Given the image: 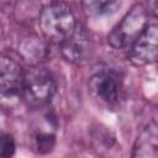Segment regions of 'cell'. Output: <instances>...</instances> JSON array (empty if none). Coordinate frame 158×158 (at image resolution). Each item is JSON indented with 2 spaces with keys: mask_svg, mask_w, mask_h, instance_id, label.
<instances>
[{
  "mask_svg": "<svg viewBox=\"0 0 158 158\" xmlns=\"http://www.w3.org/2000/svg\"><path fill=\"white\" fill-rule=\"evenodd\" d=\"M54 135L52 133H40L36 137V148L40 153H49L54 147Z\"/></svg>",
  "mask_w": 158,
  "mask_h": 158,
  "instance_id": "obj_11",
  "label": "cell"
},
{
  "mask_svg": "<svg viewBox=\"0 0 158 158\" xmlns=\"http://www.w3.org/2000/svg\"><path fill=\"white\" fill-rule=\"evenodd\" d=\"M19 54L25 62H27L32 67H38L49 56L48 41L44 37L30 35L20 42Z\"/></svg>",
  "mask_w": 158,
  "mask_h": 158,
  "instance_id": "obj_9",
  "label": "cell"
},
{
  "mask_svg": "<svg viewBox=\"0 0 158 158\" xmlns=\"http://www.w3.org/2000/svg\"><path fill=\"white\" fill-rule=\"evenodd\" d=\"M38 25L43 37L48 42L59 44L67 41L78 26L72 9L64 2L46 5L40 12Z\"/></svg>",
  "mask_w": 158,
  "mask_h": 158,
  "instance_id": "obj_1",
  "label": "cell"
},
{
  "mask_svg": "<svg viewBox=\"0 0 158 158\" xmlns=\"http://www.w3.org/2000/svg\"><path fill=\"white\" fill-rule=\"evenodd\" d=\"M128 59L135 65L152 64L158 60V25H148L130 47Z\"/></svg>",
  "mask_w": 158,
  "mask_h": 158,
  "instance_id": "obj_4",
  "label": "cell"
},
{
  "mask_svg": "<svg viewBox=\"0 0 158 158\" xmlns=\"http://www.w3.org/2000/svg\"><path fill=\"white\" fill-rule=\"evenodd\" d=\"M90 93L100 101L116 104L120 95V79L111 70H100L89 79Z\"/></svg>",
  "mask_w": 158,
  "mask_h": 158,
  "instance_id": "obj_7",
  "label": "cell"
},
{
  "mask_svg": "<svg viewBox=\"0 0 158 158\" xmlns=\"http://www.w3.org/2000/svg\"><path fill=\"white\" fill-rule=\"evenodd\" d=\"M81 5L89 15L100 16V15H107V14L115 12L116 10L120 9L121 2L120 1H84Z\"/></svg>",
  "mask_w": 158,
  "mask_h": 158,
  "instance_id": "obj_10",
  "label": "cell"
},
{
  "mask_svg": "<svg viewBox=\"0 0 158 158\" xmlns=\"http://www.w3.org/2000/svg\"><path fill=\"white\" fill-rule=\"evenodd\" d=\"M131 158H158V123H146L136 137Z\"/></svg>",
  "mask_w": 158,
  "mask_h": 158,
  "instance_id": "obj_8",
  "label": "cell"
},
{
  "mask_svg": "<svg viewBox=\"0 0 158 158\" xmlns=\"http://www.w3.org/2000/svg\"><path fill=\"white\" fill-rule=\"evenodd\" d=\"M62 56L70 63L84 64L93 53V40L83 25H78L73 35L60 44Z\"/></svg>",
  "mask_w": 158,
  "mask_h": 158,
  "instance_id": "obj_5",
  "label": "cell"
},
{
  "mask_svg": "<svg viewBox=\"0 0 158 158\" xmlns=\"http://www.w3.org/2000/svg\"><path fill=\"white\" fill-rule=\"evenodd\" d=\"M15 153V142L10 133L1 135V143H0V154L1 158H11Z\"/></svg>",
  "mask_w": 158,
  "mask_h": 158,
  "instance_id": "obj_12",
  "label": "cell"
},
{
  "mask_svg": "<svg viewBox=\"0 0 158 158\" xmlns=\"http://www.w3.org/2000/svg\"><path fill=\"white\" fill-rule=\"evenodd\" d=\"M148 26V11L144 5L135 4L122 20L107 36V42L114 48L131 47Z\"/></svg>",
  "mask_w": 158,
  "mask_h": 158,
  "instance_id": "obj_2",
  "label": "cell"
},
{
  "mask_svg": "<svg viewBox=\"0 0 158 158\" xmlns=\"http://www.w3.org/2000/svg\"><path fill=\"white\" fill-rule=\"evenodd\" d=\"M148 7L151 9L149 11L153 14V16L158 19V1H151V2H148Z\"/></svg>",
  "mask_w": 158,
  "mask_h": 158,
  "instance_id": "obj_13",
  "label": "cell"
},
{
  "mask_svg": "<svg viewBox=\"0 0 158 158\" xmlns=\"http://www.w3.org/2000/svg\"><path fill=\"white\" fill-rule=\"evenodd\" d=\"M25 79V72L21 65L10 57L2 56L0 59V83H1V98L15 99L22 95V85Z\"/></svg>",
  "mask_w": 158,
  "mask_h": 158,
  "instance_id": "obj_6",
  "label": "cell"
},
{
  "mask_svg": "<svg viewBox=\"0 0 158 158\" xmlns=\"http://www.w3.org/2000/svg\"><path fill=\"white\" fill-rule=\"evenodd\" d=\"M56 93V81L52 74L42 67H32L25 72L22 98L31 107L47 105Z\"/></svg>",
  "mask_w": 158,
  "mask_h": 158,
  "instance_id": "obj_3",
  "label": "cell"
}]
</instances>
